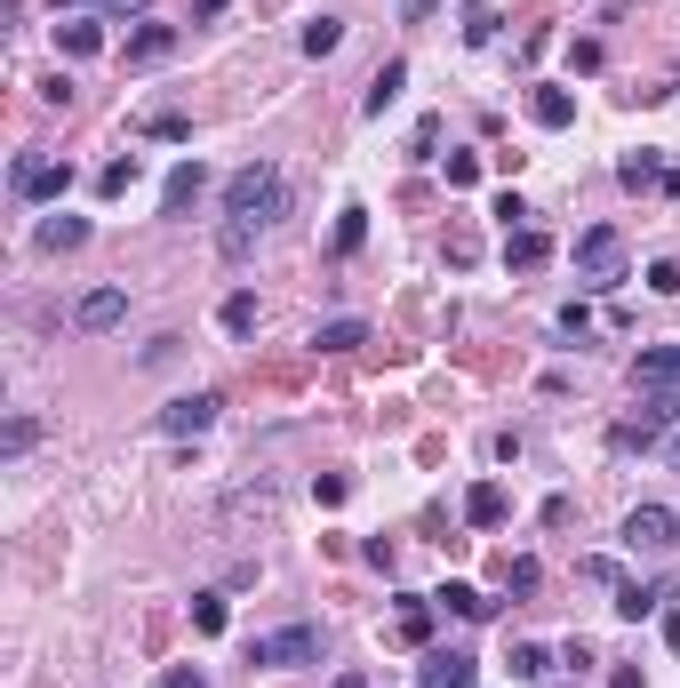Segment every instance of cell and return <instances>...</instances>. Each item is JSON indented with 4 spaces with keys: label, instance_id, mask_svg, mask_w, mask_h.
I'll use <instances>...</instances> for the list:
<instances>
[{
    "label": "cell",
    "instance_id": "cell-34",
    "mask_svg": "<svg viewBox=\"0 0 680 688\" xmlns=\"http://www.w3.org/2000/svg\"><path fill=\"white\" fill-rule=\"evenodd\" d=\"M160 688H209V673H200V665H168V680Z\"/></svg>",
    "mask_w": 680,
    "mask_h": 688
},
{
    "label": "cell",
    "instance_id": "cell-14",
    "mask_svg": "<svg viewBox=\"0 0 680 688\" xmlns=\"http://www.w3.org/2000/svg\"><path fill=\"white\" fill-rule=\"evenodd\" d=\"M400 88H408V64L393 56V64H385V73H377V81H368V96H360V113H368V121H385V105H393V96H400Z\"/></svg>",
    "mask_w": 680,
    "mask_h": 688
},
{
    "label": "cell",
    "instance_id": "cell-8",
    "mask_svg": "<svg viewBox=\"0 0 680 688\" xmlns=\"http://www.w3.org/2000/svg\"><path fill=\"white\" fill-rule=\"evenodd\" d=\"M128 321V289H88L81 304H73V329H88V336H105V329H121Z\"/></svg>",
    "mask_w": 680,
    "mask_h": 688
},
{
    "label": "cell",
    "instance_id": "cell-31",
    "mask_svg": "<svg viewBox=\"0 0 680 688\" xmlns=\"http://www.w3.org/2000/svg\"><path fill=\"white\" fill-rule=\"evenodd\" d=\"M32 440H41V425H32V417H17L9 432H0V449H9V457H24V449H32Z\"/></svg>",
    "mask_w": 680,
    "mask_h": 688
},
{
    "label": "cell",
    "instance_id": "cell-9",
    "mask_svg": "<svg viewBox=\"0 0 680 688\" xmlns=\"http://www.w3.org/2000/svg\"><path fill=\"white\" fill-rule=\"evenodd\" d=\"M632 385L640 393H680V344H649V353L632 361Z\"/></svg>",
    "mask_w": 680,
    "mask_h": 688
},
{
    "label": "cell",
    "instance_id": "cell-13",
    "mask_svg": "<svg viewBox=\"0 0 680 688\" xmlns=\"http://www.w3.org/2000/svg\"><path fill=\"white\" fill-rule=\"evenodd\" d=\"M168 49H177V24H136L128 32V64H160Z\"/></svg>",
    "mask_w": 680,
    "mask_h": 688
},
{
    "label": "cell",
    "instance_id": "cell-35",
    "mask_svg": "<svg viewBox=\"0 0 680 688\" xmlns=\"http://www.w3.org/2000/svg\"><path fill=\"white\" fill-rule=\"evenodd\" d=\"M440 9V0H400V17H432Z\"/></svg>",
    "mask_w": 680,
    "mask_h": 688
},
{
    "label": "cell",
    "instance_id": "cell-6",
    "mask_svg": "<svg viewBox=\"0 0 680 688\" xmlns=\"http://www.w3.org/2000/svg\"><path fill=\"white\" fill-rule=\"evenodd\" d=\"M617 536L632 544V553H672V544H680V512L672 504H632Z\"/></svg>",
    "mask_w": 680,
    "mask_h": 688
},
{
    "label": "cell",
    "instance_id": "cell-28",
    "mask_svg": "<svg viewBox=\"0 0 680 688\" xmlns=\"http://www.w3.org/2000/svg\"><path fill=\"white\" fill-rule=\"evenodd\" d=\"M128 185H136V153H128V160H113V168H105V177H96V192H105V200H121Z\"/></svg>",
    "mask_w": 680,
    "mask_h": 688
},
{
    "label": "cell",
    "instance_id": "cell-23",
    "mask_svg": "<svg viewBox=\"0 0 680 688\" xmlns=\"http://www.w3.org/2000/svg\"><path fill=\"white\" fill-rule=\"evenodd\" d=\"M56 49L64 56H96V49H105V32H96V24H56Z\"/></svg>",
    "mask_w": 680,
    "mask_h": 688
},
{
    "label": "cell",
    "instance_id": "cell-16",
    "mask_svg": "<svg viewBox=\"0 0 680 688\" xmlns=\"http://www.w3.org/2000/svg\"><path fill=\"white\" fill-rule=\"evenodd\" d=\"M393 640L425 648V640H432V601H400V608H393Z\"/></svg>",
    "mask_w": 680,
    "mask_h": 688
},
{
    "label": "cell",
    "instance_id": "cell-36",
    "mask_svg": "<svg viewBox=\"0 0 680 688\" xmlns=\"http://www.w3.org/2000/svg\"><path fill=\"white\" fill-rule=\"evenodd\" d=\"M96 9H121V17H128V9H145V0H96Z\"/></svg>",
    "mask_w": 680,
    "mask_h": 688
},
{
    "label": "cell",
    "instance_id": "cell-21",
    "mask_svg": "<svg viewBox=\"0 0 680 688\" xmlns=\"http://www.w3.org/2000/svg\"><path fill=\"white\" fill-rule=\"evenodd\" d=\"M313 344H321V353H353V344H368V321H353V313L345 321H321Z\"/></svg>",
    "mask_w": 680,
    "mask_h": 688
},
{
    "label": "cell",
    "instance_id": "cell-33",
    "mask_svg": "<svg viewBox=\"0 0 680 688\" xmlns=\"http://www.w3.org/2000/svg\"><path fill=\"white\" fill-rule=\"evenodd\" d=\"M536 576H544V569H536V561H529V553H521V561H513V569H504V584H513V593H536Z\"/></svg>",
    "mask_w": 680,
    "mask_h": 688
},
{
    "label": "cell",
    "instance_id": "cell-20",
    "mask_svg": "<svg viewBox=\"0 0 680 688\" xmlns=\"http://www.w3.org/2000/svg\"><path fill=\"white\" fill-rule=\"evenodd\" d=\"M32 240H41V249H81V240H88V217H41V232H32Z\"/></svg>",
    "mask_w": 680,
    "mask_h": 688
},
{
    "label": "cell",
    "instance_id": "cell-27",
    "mask_svg": "<svg viewBox=\"0 0 680 688\" xmlns=\"http://www.w3.org/2000/svg\"><path fill=\"white\" fill-rule=\"evenodd\" d=\"M192 625L200 633H224V593H192Z\"/></svg>",
    "mask_w": 680,
    "mask_h": 688
},
{
    "label": "cell",
    "instance_id": "cell-32",
    "mask_svg": "<svg viewBox=\"0 0 680 688\" xmlns=\"http://www.w3.org/2000/svg\"><path fill=\"white\" fill-rule=\"evenodd\" d=\"M649 289H657V296H680V264H672V257L649 264Z\"/></svg>",
    "mask_w": 680,
    "mask_h": 688
},
{
    "label": "cell",
    "instance_id": "cell-26",
    "mask_svg": "<svg viewBox=\"0 0 680 688\" xmlns=\"http://www.w3.org/2000/svg\"><path fill=\"white\" fill-rule=\"evenodd\" d=\"M360 240H368V209H345V217H336V257H353Z\"/></svg>",
    "mask_w": 680,
    "mask_h": 688
},
{
    "label": "cell",
    "instance_id": "cell-10",
    "mask_svg": "<svg viewBox=\"0 0 680 688\" xmlns=\"http://www.w3.org/2000/svg\"><path fill=\"white\" fill-rule=\"evenodd\" d=\"M417 680H425V688H481V673H472V657H457V648H425Z\"/></svg>",
    "mask_w": 680,
    "mask_h": 688
},
{
    "label": "cell",
    "instance_id": "cell-3",
    "mask_svg": "<svg viewBox=\"0 0 680 688\" xmlns=\"http://www.w3.org/2000/svg\"><path fill=\"white\" fill-rule=\"evenodd\" d=\"M249 665H257V673L321 665V625H281V633H257V640H249Z\"/></svg>",
    "mask_w": 680,
    "mask_h": 688
},
{
    "label": "cell",
    "instance_id": "cell-29",
    "mask_svg": "<svg viewBox=\"0 0 680 688\" xmlns=\"http://www.w3.org/2000/svg\"><path fill=\"white\" fill-rule=\"evenodd\" d=\"M544 665H553V657H544V648H529V640L513 648V680H544Z\"/></svg>",
    "mask_w": 680,
    "mask_h": 688
},
{
    "label": "cell",
    "instance_id": "cell-11",
    "mask_svg": "<svg viewBox=\"0 0 680 688\" xmlns=\"http://www.w3.org/2000/svg\"><path fill=\"white\" fill-rule=\"evenodd\" d=\"M544 257H553V240H544L536 225H513V232H504V264H513V272H536Z\"/></svg>",
    "mask_w": 680,
    "mask_h": 688
},
{
    "label": "cell",
    "instance_id": "cell-19",
    "mask_svg": "<svg viewBox=\"0 0 680 688\" xmlns=\"http://www.w3.org/2000/svg\"><path fill=\"white\" fill-rule=\"evenodd\" d=\"M464 521H472V529H496V521H504V489H496V480H481V489L464 497Z\"/></svg>",
    "mask_w": 680,
    "mask_h": 688
},
{
    "label": "cell",
    "instance_id": "cell-1",
    "mask_svg": "<svg viewBox=\"0 0 680 688\" xmlns=\"http://www.w3.org/2000/svg\"><path fill=\"white\" fill-rule=\"evenodd\" d=\"M224 217H232V225H272V217H289V177H281L272 160L232 168V177H224Z\"/></svg>",
    "mask_w": 680,
    "mask_h": 688
},
{
    "label": "cell",
    "instance_id": "cell-7",
    "mask_svg": "<svg viewBox=\"0 0 680 688\" xmlns=\"http://www.w3.org/2000/svg\"><path fill=\"white\" fill-rule=\"evenodd\" d=\"M217 408H224L217 393H185V400H168V408H160V432H168V440H192V432H209V425H217Z\"/></svg>",
    "mask_w": 680,
    "mask_h": 688
},
{
    "label": "cell",
    "instance_id": "cell-25",
    "mask_svg": "<svg viewBox=\"0 0 680 688\" xmlns=\"http://www.w3.org/2000/svg\"><path fill=\"white\" fill-rule=\"evenodd\" d=\"M224 329H232V336L257 329V289H232V296H224Z\"/></svg>",
    "mask_w": 680,
    "mask_h": 688
},
{
    "label": "cell",
    "instance_id": "cell-38",
    "mask_svg": "<svg viewBox=\"0 0 680 688\" xmlns=\"http://www.w3.org/2000/svg\"><path fill=\"white\" fill-rule=\"evenodd\" d=\"M336 688H368V673H345V680H336Z\"/></svg>",
    "mask_w": 680,
    "mask_h": 688
},
{
    "label": "cell",
    "instance_id": "cell-12",
    "mask_svg": "<svg viewBox=\"0 0 680 688\" xmlns=\"http://www.w3.org/2000/svg\"><path fill=\"white\" fill-rule=\"evenodd\" d=\"M200 185H209V177H200V160H185V168H168V185H160V209H168V217H185L192 200H200Z\"/></svg>",
    "mask_w": 680,
    "mask_h": 688
},
{
    "label": "cell",
    "instance_id": "cell-15",
    "mask_svg": "<svg viewBox=\"0 0 680 688\" xmlns=\"http://www.w3.org/2000/svg\"><path fill=\"white\" fill-rule=\"evenodd\" d=\"M529 121H536V128H568V121H576V96H568V88H536V96H529Z\"/></svg>",
    "mask_w": 680,
    "mask_h": 688
},
{
    "label": "cell",
    "instance_id": "cell-4",
    "mask_svg": "<svg viewBox=\"0 0 680 688\" xmlns=\"http://www.w3.org/2000/svg\"><path fill=\"white\" fill-rule=\"evenodd\" d=\"M672 425H680V393H640V408L617 425V449H657Z\"/></svg>",
    "mask_w": 680,
    "mask_h": 688
},
{
    "label": "cell",
    "instance_id": "cell-22",
    "mask_svg": "<svg viewBox=\"0 0 680 688\" xmlns=\"http://www.w3.org/2000/svg\"><path fill=\"white\" fill-rule=\"evenodd\" d=\"M296 41H304V56H336V41H345V17H313Z\"/></svg>",
    "mask_w": 680,
    "mask_h": 688
},
{
    "label": "cell",
    "instance_id": "cell-30",
    "mask_svg": "<svg viewBox=\"0 0 680 688\" xmlns=\"http://www.w3.org/2000/svg\"><path fill=\"white\" fill-rule=\"evenodd\" d=\"M464 41L489 49V41H496V17H489V9H464Z\"/></svg>",
    "mask_w": 680,
    "mask_h": 688
},
{
    "label": "cell",
    "instance_id": "cell-24",
    "mask_svg": "<svg viewBox=\"0 0 680 688\" xmlns=\"http://www.w3.org/2000/svg\"><path fill=\"white\" fill-rule=\"evenodd\" d=\"M617 177H625V185H632V192H649V185H657V192H665V168H657V153H632V160H625V168H617Z\"/></svg>",
    "mask_w": 680,
    "mask_h": 688
},
{
    "label": "cell",
    "instance_id": "cell-5",
    "mask_svg": "<svg viewBox=\"0 0 680 688\" xmlns=\"http://www.w3.org/2000/svg\"><path fill=\"white\" fill-rule=\"evenodd\" d=\"M9 185H17V200H64V192H73V160L24 153V160L9 168Z\"/></svg>",
    "mask_w": 680,
    "mask_h": 688
},
{
    "label": "cell",
    "instance_id": "cell-18",
    "mask_svg": "<svg viewBox=\"0 0 680 688\" xmlns=\"http://www.w3.org/2000/svg\"><path fill=\"white\" fill-rule=\"evenodd\" d=\"M432 608H449V616H472V625H481V616H489L496 601H481L472 584H440V593H432Z\"/></svg>",
    "mask_w": 680,
    "mask_h": 688
},
{
    "label": "cell",
    "instance_id": "cell-37",
    "mask_svg": "<svg viewBox=\"0 0 680 688\" xmlns=\"http://www.w3.org/2000/svg\"><path fill=\"white\" fill-rule=\"evenodd\" d=\"M665 465H680V432H672V440H665Z\"/></svg>",
    "mask_w": 680,
    "mask_h": 688
},
{
    "label": "cell",
    "instance_id": "cell-17",
    "mask_svg": "<svg viewBox=\"0 0 680 688\" xmlns=\"http://www.w3.org/2000/svg\"><path fill=\"white\" fill-rule=\"evenodd\" d=\"M672 584H680V576H665V584H617V616H632V625H640V616H649Z\"/></svg>",
    "mask_w": 680,
    "mask_h": 688
},
{
    "label": "cell",
    "instance_id": "cell-2",
    "mask_svg": "<svg viewBox=\"0 0 680 688\" xmlns=\"http://www.w3.org/2000/svg\"><path fill=\"white\" fill-rule=\"evenodd\" d=\"M576 281H585V289H617L625 281V232L617 225L576 232Z\"/></svg>",
    "mask_w": 680,
    "mask_h": 688
}]
</instances>
